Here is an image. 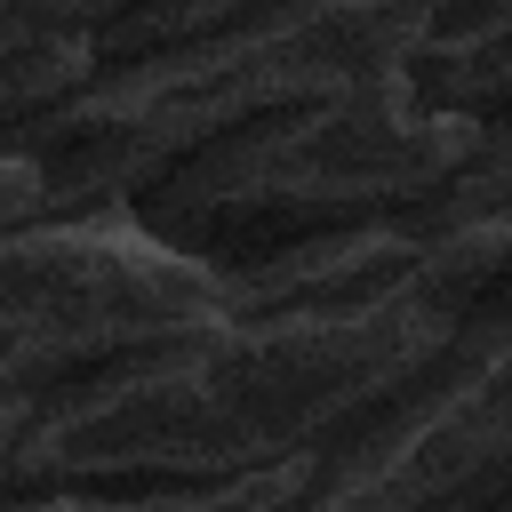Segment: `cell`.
I'll return each instance as SVG.
<instances>
[{
    "label": "cell",
    "mask_w": 512,
    "mask_h": 512,
    "mask_svg": "<svg viewBox=\"0 0 512 512\" xmlns=\"http://www.w3.org/2000/svg\"><path fill=\"white\" fill-rule=\"evenodd\" d=\"M440 344L448 328L408 288L320 320H208L64 384L0 448V504L248 480L328 440Z\"/></svg>",
    "instance_id": "cell-1"
},
{
    "label": "cell",
    "mask_w": 512,
    "mask_h": 512,
    "mask_svg": "<svg viewBox=\"0 0 512 512\" xmlns=\"http://www.w3.org/2000/svg\"><path fill=\"white\" fill-rule=\"evenodd\" d=\"M448 8L464 0H272L208 40L88 72L64 104L32 112L0 144L48 168L56 216H120L160 168H176L208 136L392 72Z\"/></svg>",
    "instance_id": "cell-2"
},
{
    "label": "cell",
    "mask_w": 512,
    "mask_h": 512,
    "mask_svg": "<svg viewBox=\"0 0 512 512\" xmlns=\"http://www.w3.org/2000/svg\"><path fill=\"white\" fill-rule=\"evenodd\" d=\"M472 136H480L472 120L432 112L392 64L296 112L208 136L200 152L160 168L120 216H136L152 240H168L208 272H232L312 232L408 216L472 152Z\"/></svg>",
    "instance_id": "cell-3"
},
{
    "label": "cell",
    "mask_w": 512,
    "mask_h": 512,
    "mask_svg": "<svg viewBox=\"0 0 512 512\" xmlns=\"http://www.w3.org/2000/svg\"><path fill=\"white\" fill-rule=\"evenodd\" d=\"M512 488V336L440 344L416 376L312 440L288 512H488Z\"/></svg>",
    "instance_id": "cell-4"
},
{
    "label": "cell",
    "mask_w": 512,
    "mask_h": 512,
    "mask_svg": "<svg viewBox=\"0 0 512 512\" xmlns=\"http://www.w3.org/2000/svg\"><path fill=\"white\" fill-rule=\"evenodd\" d=\"M208 320H224V280L136 216H40L0 240V352L72 328L184 336Z\"/></svg>",
    "instance_id": "cell-5"
},
{
    "label": "cell",
    "mask_w": 512,
    "mask_h": 512,
    "mask_svg": "<svg viewBox=\"0 0 512 512\" xmlns=\"http://www.w3.org/2000/svg\"><path fill=\"white\" fill-rule=\"evenodd\" d=\"M424 240L400 224V216H376V224H344V232H312V240H288L272 256H248L224 280V320H320V312H360V304H384L408 272H416Z\"/></svg>",
    "instance_id": "cell-6"
},
{
    "label": "cell",
    "mask_w": 512,
    "mask_h": 512,
    "mask_svg": "<svg viewBox=\"0 0 512 512\" xmlns=\"http://www.w3.org/2000/svg\"><path fill=\"white\" fill-rule=\"evenodd\" d=\"M416 240L424 256L400 288L448 328V344H504L512 336V208L448 232H416Z\"/></svg>",
    "instance_id": "cell-7"
},
{
    "label": "cell",
    "mask_w": 512,
    "mask_h": 512,
    "mask_svg": "<svg viewBox=\"0 0 512 512\" xmlns=\"http://www.w3.org/2000/svg\"><path fill=\"white\" fill-rule=\"evenodd\" d=\"M400 72L432 112H456L472 128L504 120L512 112V0H464L432 16L416 48L400 56Z\"/></svg>",
    "instance_id": "cell-8"
},
{
    "label": "cell",
    "mask_w": 512,
    "mask_h": 512,
    "mask_svg": "<svg viewBox=\"0 0 512 512\" xmlns=\"http://www.w3.org/2000/svg\"><path fill=\"white\" fill-rule=\"evenodd\" d=\"M272 0H120L96 32H88V56L96 72L104 64H136V56H160V48H184V40H208L240 16H256Z\"/></svg>",
    "instance_id": "cell-9"
},
{
    "label": "cell",
    "mask_w": 512,
    "mask_h": 512,
    "mask_svg": "<svg viewBox=\"0 0 512 512\" xmlns=\"http://www.w3.org/2000/svg\"><path fill=\"white\" fill-rule=\"evenodd\" d=\"M512 208V112L488 120L472 136V152L400 216L408 232H448V224H472V216H504Z\"/></svg>",
    "instance_id": "cell-10"
},
{
    "label": "cell",
    "mask_w": 512,
    "mask_h": 512,
    "mask_svg": "<svg viewBox=\"0 0 512 512\" xmlns=\"http://www.w3.org/2000/svg\"><path fill=\"white\" fill-rule=\"evenodd\" d=\"M120 0H0V16H24L40 32H96Z\"/></svg>",
    "instance_id": "cell-11"
}]
</instances>
